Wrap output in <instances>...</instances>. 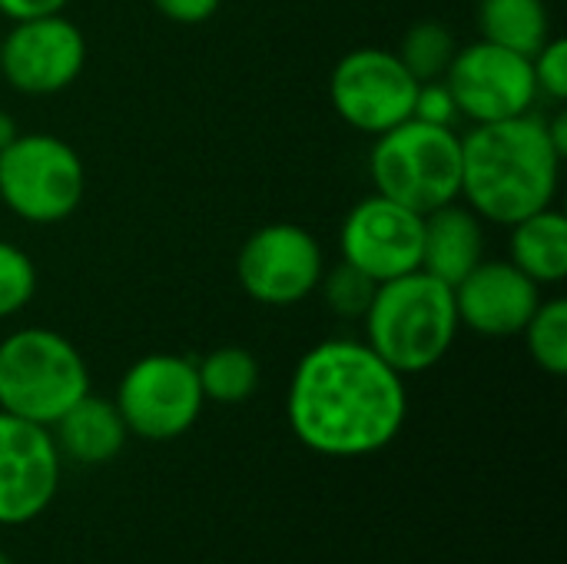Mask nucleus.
I'll return each mask as SVG.
<instances>
[{
    "label": "nucleus",
    "mask_w": 567,
    "mask_h": 564,
    "mask_svg": "<svg viewBox=\"0 0 567 564\" xmlns=\"http://www.w3.org/2000/svg\"><path fill=\"white\" fill-rule=\"evenodd\" d=\"M409 419V389L365 339H326L292 369L286 422L326 459H365L389 449Z\"/></svg>",
    "instance_id": "1"
},
{
    "label": "nucleus",
    "mask_w": 567,
    "mask_h": 564,
    "mask_svg": "<svg viewBox=\"0 0 567 564\" xmlns=\"http://www.w3.org/2000/svg\"><path fill=\"white\" fill-rule=\"evenodd\" d=\"M561 153L538 113L475 123L462 136V196L482 219L512 226L558 196Z\"/></svg>",
    "instance_id": "2"
},
{
    "label": "nucleus",
    "mask_w": 567,
    "mask_h": 564,
    "mask_svg": "<svg viewBox=\"0 0 567 564\" xmlns=\"http://www.w3.org/2000/svg\"><path fill=\"white\" fill-rule=\"evenodd\" d=\"M362 322L365 342L399 376L435 369L452 352L462 329L452 286L425 269L382 283Z\"/></svg>",
    "instance_id": "3"
},
{
    "label": "nucleus",
    "mask_w": 567,
    "mask_h": 564,
    "mask_svg": "<svg viewBox=\"0 0 567 564\" xmlns=\"http://www.w3.org/2000/svg\"><path fill=\"white\" fill-rule=\"evenodd\" d=\"M86 392L90 366L66 336L43 326H27L0 342L3 412L50 429Z\"/></svg>",
    "instance_id": "4"
},
{
    "label": "nucleus",
    "mask_w": 567,
    "mask_h": 564,
    "mask_svg": "<svg viewBox=\"0 0 567 564\" xmlns=\"http://www.w3.org/2000/svg\"><path fill=\"white\" fill-rule=\"evenodd\" d=\"M369 176L375 193L425 216L462 199V136L452 126L405 120L375 136Z\"/></svg>",
    "instance_id": "5"
},
{
    "label": "nucleus",
    "mask_w": 567,
    "mask_h": 564,
    "mask_svg": "<svg viewBox=\"0 0 567 564\" xmlns=\"http://www.w3.org/2000/svg\"><path fill=\"white\" fill-rule=\"evenodd\" d=\"M86 193L80 153L53 133H17L0 153V203L33 226L70 219Z\"/></svg>",
    "instance_id": "6"
},
{
    "label": "nucleus",
    "mask_w": 567,
    "mask_h": 564,
    "mask_svg": "<svg viewBox=\"0 0 567 564\" xmlns=\"http://www.w3.org/2000/svg\"><path fill=\"white\" fill-rule=\"evenodd\" d=\"M113 406L120 409L130 435L146 442H173L186 435L206 406L196 359L173 352L136 359L123 372Z\"/></svg>",
    "instance_id": "7"
},
{
    "label": "nucleus",
    "mask_w": 567,
    "mask_h": 564,
    "mask_svg": "<svg viewBox=\"0 0 567 564\" xmlns=\"http://www.w3.org/2000/svg\"><path fill=\"white\" fill-rule=\"evenodd\" d=\"M415 90L419 80L405 70L399 53L382 47L349 50L329 76V100L336 113L369 136L412 120Z\"/></svg>",
    "instance_id": "8"
},
{
    "label": "nucleus",
    "mask_w": 567,
    "mask_h": 564,
    "mask_svg": "<svg viewBox=\"0 0 567 564\" xmlns=\"http://www.w3.org/2000/svg\"><path fill=\"white\" fill-rule=\"evenodd\" d=\"M322 273L326 256L319 239L296 223H269L256 229L236 256V279L243 293L272 309L309 299L319 289Z\"/></svg>",
    "instance_id": "9"
},
{
    "label": "nucleus",
    "mask_w": 567,
    "mask_h": 564,
    "mask_svg": "<svg viewBox=\"0 0 567 564\" xmlns=\"http://www.w3.org/2000/svg\"><path fill=\"white\" fill-rule=\"evenodd\" d=\"M458 103V113L472 123H498L535 113L538 83L532 57L505 50L488 40L458 47L449 73L442 76Z\"/></svg>",
    "instance_id": "10"
},
{
    "label": "nucleus",
    "mask_w": 567,
    "mask_h": 564,
    "mask_svg": "<svg viewBox=\"0 0 567 564\" xmlns=\"http://www.w3.org/2000/svg\"><path fill=\"white\" fill-rule=\"evenodd\" d=\"M83 66L86 37L63 13L13 20V30L0 37V76L27 96L63 93Z\"/></svg>",
    "instance_id": "11"
},
{
    "label": "nucleus",
    "mask_w": 567,
    "mask_h": 564,
    "mask_svg": "<svg viewBox=\"0 0 567 564\" xmlns=\"http://www.w3.org/2000/svg\"><path fill=\"white\" fill-rule=\"evenodd\" d=\"M63 455L47 425L0 409V525L37 522L56 499Z\"/></svg>",
    "instance_id": "12"
},
{
    "label": "nucleus",
    "mask_w": 567,
    "mask_h": 564,
    "mask_svg": "<svg viewBox=\"0 0 567 564\" xmlns=\"http://www.w3.org/2000/svg\"><path fill=\"white\" fill-rule=\"evenodd\" d=\"M422 213L372 193L359 199L339 229L342 259L369 273L375 283L422 269Z\"/></svg>",
    "instance_id": "13"
},
{
    "label": "nucleus",
    "mask_w": 567,
    "mask_h": 564,
    "mask_svg": "<svg viewBox=\"0 0 567 564\" xmlns=\"http://www.w3.org/2000/svg\"><path fill=\"white\" fill-rule=\"evenodd\" d=\"M452 293L458 322L488 339L522 336L542 306V286L512 259H482Z\"/></svg>",
    "instance_id": "14"
},
{
    "label": "nucleus",
    "mask_w": 567,
    "mask_h": 564,
    "mask_svg": "<svg viewBox=\"0 0 567 564\" xmlns=\"http://www.w3.org/2000/svg\"><path fill=\"white\" fill-rule=\"evenodd\" d=\"M485 259V219L465 203H445L422 219V269L458 286Z\"/></svg>",
    "instance_id": "15"
},
{
    "label": "nucleus",
    "mask_w": 567,
    "mask_h": 564,
    "mask_svg": "<svg viewBox=\"0 0 567 564\" xmlns=\"http://www.w3.org/2000/svg\"><path fill=\"white\" fill-rule=\"evenodd\" d=\"M50 432H53L60 455L76 465H106L123 452V445L130 439L126 422H123L120 409L113 406V399H100L93 392H86L80 402H73L50 425Z\"/></svg>",
    "instance_id": "16"
},
{
    "label": "nucleus",
    "mask_w": 567,
    "mask_h": 564,
    "mask_svg": "<svg viewBox=\"0 0 567 564\" xmlns=\"http://www.w3.org/2000/svg\"><path fill=\"white\" fill-rule=\"evenodd\" d=\"M512 263L538 286L567 279V219L561 209L545 206L512 223Z\"/></svg>",
    "instance_id": "17"
},
{
    "label": "nucleus",
    "mask_w": 567,
    "mask_h": 564,
    "mask_svg": "<svg viewBox=\"0 0 567 564\" xmlns=\"http://www.w3.org/2000/svg\"><path fill=\"white\" fill-rule=\"evenodd\" d=\"M482 40L535 57L555 33L545 0H478Z\"/></svg>",
    "instance_id": "18"
},
{
    "label": "nucleus",
    "mask_w": 567,
    "mask_h": 564,
    "mask_svg": "<svg viewBox=\"0 0 567 564\" xmlns=\"http://www.w3.org/2000/svg\"><path fill=\"white\" fill-rule=\"evenodd\" d=\"M199 386L206 402L239 406L256 396L259 389V362L243 346H219L196 362Z\"/></svg>",
    "instance_id": "19"
},
{
    "label": "nucleus",
    "mask_w": 567,
    "mask_h": 564,
    "mask_svg": "<svg viewBox=\"0 0 567 564\" xmlns=\"http://www.w3.org/2000/svg\"><path fill=\"white\" fill-rule=\"evenodd\" d=\"M395 53L419 83H429V80H442L449 73V66L458 53V40L439 20H419L409 27V33L402 37Z\"/></svg>",
    "instance_id": "20"
},
{
    "label": "nucleus",
    "mask_w": 567,
    "mask_h": 564,
    "mask_svg": "<svg viewBox=\"0 0 567 564\" xmlns=\"http://www.w3.org/2000/svg\"><path fill=\"white\" fill-rule=\"evenodd\" d=\"M532 362L548 376L567 372V302L565 299H542L528 326L522 329Z\"/></svg>",
    "instance_id": "21"
},
{
    "label": "nucleus",
    "mask_w": 567,
    "mask_h": 564,
    "mask_svg": "<svg viewBox=\"0 0 567 564\" xmlns=\"http://www.w3.org/2000/svg\"><path fill=\"white\" fill-rule=\"evenodd\" d=\"M379 286H382V283H375L369 273H362V269H355L352 263L339 259L332 269L322 273L316 293H322L326 306H329L339 319H365V312H369V306H372Z\"/></svg>",
    "instance_id": "22"
},
{
    "label": "nucleus",
    "mask_w": 567,
    "mask_h": 564,
    "mask_svg": "<svg viewBox=\"0 0 567 564\" xmlns=\"http://www.w3.org/2000/svg\"><path fill=\"white\" fill-rule=\"evenodd\" d=\"M37 283L40 279L33 259L20 246L0 239V319L23 312L37 296Z\"/></svg>",
    "instance_id": "23"
},
{
    "label": "nucleus",
    "mask_w": 567,
    "mask_h": 564,
    "mask_svg": "<svg viewBox=\"0 0 567 564\" xmlns=\"http://www.w3.org/2000/svg\"><path fill=\"white\" fill-rule=\"evenodd\" d=\"M532 70H535V83H538V96L551 100V103H565L567 100V43L561 37H551L535 57H532Z\"/></svg>",
    "instance_id": "24"
},
{
    "label": "nucleus",
    "mask_w": 567,
    "mask_h": 564,
    "mask_svg": "<svg viewBox=\"0 0 567 564\" xmlns=\"http://www.w3.org/2000/svg\"><path fill=\"white\" fill-rule=\"evenodd\" d=\"M458 103L449 90L445 80H429V83H419L415 90V103H412V120H422V123H432V126H452L455 130V120H458Z\"/></svg>",
    "instance_id": "25"
},
{
    "label": "nucleus",
    "mask_w": 567,
    "mask_h": 564,
    "mask_svg": "<svg viewBox=\"0 0 567 564\" xmlns=\"http://www.w3.org/2000/svg\"><path fill=\"white\" fill-rule=\"evenodd\" d=\"M153 3L173 23H206L223 7V0H153Z\"/></svg>",
    "instance_id": "26"
},
{
    "label": "nucleus",
    "mask_w": 567,
    "mask_h": 564,
    "mask_svg": "<svg viewBox=\"0 0 567 564\" xmlns=\"http://www.w3.org/2000/svg\"><path fill=\"white\" fill-rule=\"evenodd\" d=\"M70 0H0V13L10 20H30V17H47V13H63Z\"/></svg>",
    "instance_id": "27"
},
{
    "label": "nucleus",
    "mask_w": 567,
    "mask_h": 564,
    "mask_svg": "<svg viewBox=\"0 0 567 564\" xmlns=\"http://www.w3.org/2000/svg\"><path fill=\"white\" fill-rule=\"evenodd\" d=\"M17 133H20V130H17V120H13L7 110H0V153L17 140Z\"/></svg>",
    "instance_id": "28"
},
{
    "label": "nucleus",
    "mask_w": 567,
    "mask_h": 564,
    "mask_svg": "<svg viewBox=\"0 0 567 564\" xmlns=\"http://www.w3.org/2000/svg\"><path fill=\"white\" fill-rule=\"evenodd\" d=\"M0 564H13V562H10V555H7L3 548H0Z\"/></svg>",
    "instance_id": "29"
}]
</instances>
